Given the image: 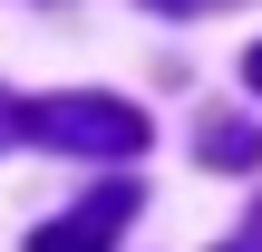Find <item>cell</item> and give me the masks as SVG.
Masks as SVG:
<instances>
[{
    "label": "cell",
    "instance_id": "obj_1",
    "mask_svg": "<svg viewBox=\"0 0 262 252\" xmlns=\"http://www.w3.org/2000/svg\"><path fill=\"white\" fill-rule=\"evenodd\" d=\"M10 136H29V146H49V155H136V146H146V117H136L126 97L68 87V97H19V107H10Z\"/></svg>",
    "mask_w": 262,
    "mask_h": 252
},
{
    "label": "cell",
    "instance_id": "obj_2",
    "mask_svg": "<svg viewBox=\"0 0 262 252\" xmlns=\"http://www.w3.org/2000/svg\"><path fill=\"white\" fill-rule=\"evenodd\" d=\"M136 204H146L136 185H97V194H88L78 214L39 223V233H29V252H107L117 233H126V223H136Z\"/></svg>",
    "mask_w": 262,
    "mask_h": 252
},
{
    "label": "cell",
    "instance_id": "obj_3",
    "mask_svg": "<svg viewBox=\"0 0 262 252\" xmlns=\"http://www.w3.org/2000/svg\"><path fill=\"white\" fill-rule=\"evenodd\" d=\"M194 155L204 165H262V126H243V117H204V136H194Z\"/></svg>",
    "mask_w": 262,
    "mask_h": 252
},
{
    "label": "cell",
    "instance_id": "obj_4",
    "mask_svg": "<svg viewBox=\"0 0 262 252\" xmlns=\"http://www.w3.org/2000/svg\"><path fill=\"white\" fill-rule=\"evenodd\" d=\"M243 87H253V97H262V39H253V49H243Z\"/></svg>",
    "mask_w": 262,
    "mask_h": 252
},
{
    "label": "cell",
    "instance_id": "obj_5",
    "mask_svg": "<svg viewBox=\"0 0 262 252\" xmlns=\"http://www.w3.org/2000/svg\"><path fill=\"white\" fill-rule=\"evenodd\" d=\"M224 252H262V214H253V223H243V233H233Z\"/></svg>",
    "mask_w": 262,
    "mask_h": 252
},
{
    "label": "cell",
    "instance_id": "obj_6",
    "mask_svg": "<svg viewBox=\"0 0 262 252\" xmlns=\"http://www.w3.org/2000/svg\"><path fill=\"white\" fill-rule=\"evenodd\" d=\"M146 10H204V0H146Z\"/></svg>",
    "mask_w": 262,
    "mask_h": 252
},
{
    "label": "cell",
    "instance_id": "obj_7",
    "mask_svg": "<svg viewBox=\"0 0 262 252\" xmlns=\"http://www.w3.org/2000/svg\"><path fill=\"white\" fill-rule=\"evenodd\" d=\"M0 146H10V97H0Z\"/></svg>",
    "mask_w": 262,
    "mask_h": 252
}]
</instances>
